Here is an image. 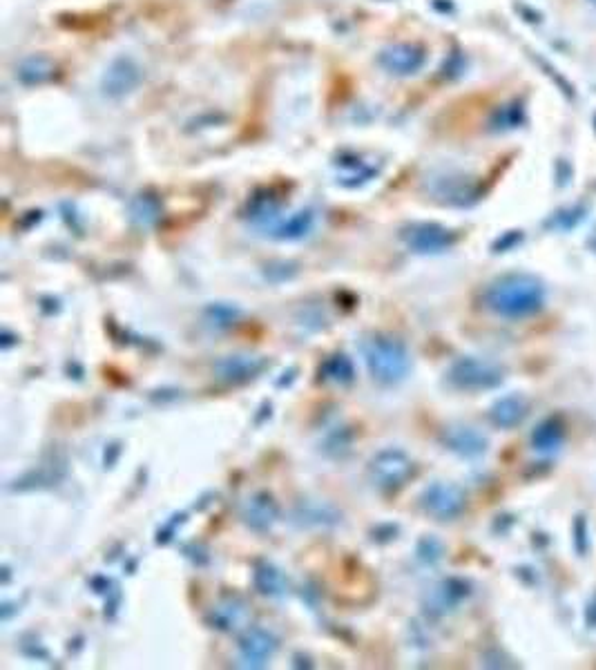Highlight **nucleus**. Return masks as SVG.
I'll return each instance as SVG.
<instances>
[{"mask_svg": "<svg viewBox=\"0 0 596 670\" xmlns=\"http://www.w3.org/2000/svg\"><path fill=\"white\" fill-rule=\"evenodd\" d=\"M255 588L262 592L264 597H284L288 590V581L271 563H259L255 570Z\"/></svg>", "mask_w": 596, "mask_h": 670, "instance_id": "1a4fd4ad", "label": "nucleus"}, {"mask_svg": "<svg viewBox=\"0 0 596 670\" xmlns=\"http://www.w3.org/2000/svg\"><path fill=\"white\" fill-rule=\"evenodd\" d=\"M277 646L280 644H277L273 633H268L264 628H251L246 630L237 644L239 659L248 668H264L277 653Z\"/></svg>", "mask_w": 596, "mask_h": 670, "instance_id": "39448f33", "label": "nucleus"}, {"mask_svg": "<svg viewBox=\"0 0 596 670\" xmlns=\"http://www.w3.org/2000/svg\"><path fill=\"white\" fill-rule=\"evenodd\" d=\"M206 318L208 322H213L215 327H230V324L239 318V311L235 309V306H228V304H213V306H208Z\"/></svg>", "mask_w": 596, "mask_h": 670, "instance_id": "ddd939ff", "label": "nucleus"}, {"mask_svg": "<svg viewBox=\"0 0 596 670\" xmlns=\"http://www.w3.org/2000/svg\"><path fill=\"white\" fill-rule=\"evenodd\" d=\"M364 362L371 378L384 387L400 385L411 371V356L407 344L393 335H371L362 344Z\"/></svg>", "mask_w": 596, "mask_h": 670, "instance_id": "f03ea898", "label": "nucleus"}, {"mask_svg": "<svg viewBox=\"0 0 596 670\" xmlns=\"http://www.w3.org/2000/svg\"><path fill=\"white\" fill-rule=\"evenodd\" d=\"M242 519L248 528L255 532H268L275 525V521L280 519V505L275 503L271 494L266 492L253 494L251 499L244 503Z\"/></svg>", "mask_w": 596, "mask_h": 670, "instance_id": "6e6552de", "label": "nucleus"}, {"mask_svg": "<svg viewBox=\"0 0 596 670\" xmlns=\"http://www.w3.org/2000/svg\"><path fill=\"white\" fill-rule=\"evenodd\" d=\"M413 476V461L402 449H382L369 463L371 483L384 492H393Z\"/></svg>", "mask_w": 596, "mask_h": 670, "instance_id": "7ed1b4c3", "label": "nucleus"}, {"mask_svg": "<svg viewBox=\"0 0 596 670\" xmlns=\"http://www.w3.org/2000/svg\"><path fill=\"white\" fill-rule=\"evenodd\" d=\"M320 373H322L324 380L338 382V385H349V382H353V378H355L353 362H351V358H346L344 353H338V356L326 360L322 369H320Z\"/></svg>", "mask_w": 596, "mask_h": 670, "instance_id": "9b49d317", "label": "nucleus"}, {"mask_svg": "<svg viewBox=\"0 0 596 670\" xmlns=\"http://www.w3.org/2000/svg\"><path fill=\"white\" fill-rule=\"evenodd\" d=\"M543 302L541 284L525 275H507L496 280L485 293V304L503 318H523Z\"/></svg>", "mask_w": 596, "mask_h": 670, "instance_id": "f257e3e1", "label": "nucleus"}, {"mask_svg": "<svg viewBox=\"0 0 596 670\" xmlns=\"http://www.w3.org/2000/svg\"><path fill=\"white\" fill-rule=\"evenodd\" d=\"M266 369V358L251 356V353H235L215 362V376L228 385H244L257 378Z\"/></svg>", "mask_w": 596, "mask_h": 670, "instance_id": "423d86ee", "label": "nucleus"}, {"mask_svg": "<svg viewBox=\"0 0 596 670\" xmlns=\"http://www.w3.org/2000/svg\"><path fill=\"white\" fill-rule=\"evenodd\" d=\"M451 382L456 387L463 389H485V387H494L501 380V373H498L496 367L489 365V362L483 360H460L454 365L449 373Z\"/></svg>", "mask_w": 596, "mask_h": 670, "instance_id": "0eeeda50", "label": "nucleus"}, {"mask_svg": "<svg viewBox=\"0 0 596 670\" xmlns=\"http://www.w3.org/2000/svg\"><path fill=\"white\" fill-rule=\"evenodd\" d=\"M242 619H244V608H237L233 601H228L226 606H217L213 610V621L221 630H233Z\"/></svg>", "mask_w": 596, "mask_h": 670, "instance_id": "f8f14e48", "label": "nucleus"}, {"mask_svg": "<svg viewBox=\"0 0 596 670\" xmlns=\"http://www.w3.org/2000/svg\"><path fill=\"white\" fill-rule=\"evenodd\" d=\"M407 242L418 253H436L447 246V235L436 226H418L411 228Z\"/></svg>", "mask_w": 596, "mask_h": 670, "instance_id": "9d476101", "label": "nucleus"}, {"mask_svg": "<svg viewBox=\"0 0 596 670\" xmlns=\"http://www.w3.org/2000/svg\"><path fill=\"white\" fill-rule=\"evenodd\" d=\"M422 507H425V512L436 516L440 521H447V519H454L460 512H463L465 507V494L458 490L456 485H445V483H436L427 487L425 492H422V499H420Z\"/></svg>", "mask_w": 596, "mask_h": 670, "instance_id": "20e7f679", "label": "nucleus"}]
</instances>
